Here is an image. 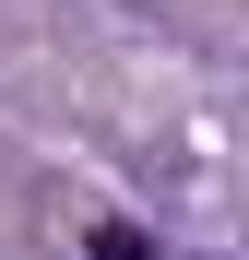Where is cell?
<instances>
[{"mask_svg":"<svg viewBox=\"0 0 249 260\" xmlns=\"http://www.w3.org/2000/svg\"><path fill=\"white\" fill-rule=\"evenodd\" d=\"M83 260H166L143 225H119V213H95V225H83Z\"/></svg>","mask_w":249,"mask_h":260,"instance_id":"1","label":"cell"}]
</instances>
